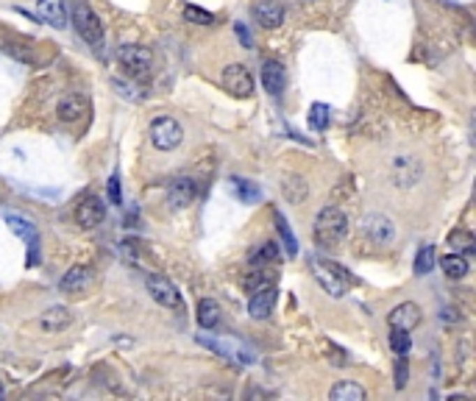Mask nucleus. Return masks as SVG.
<instances>
[{"label": "nucleus", "mask_w": 476, "mask_h": 401, "mask_svg": "<svg viewBox=\"0 0 476 401\" xmlns=\"http://www.w3.org/2000/svg\"><path fill=\"white\" fill-rule=\"evenodd\" d=\"M281 196H284V200H290V203H304L306 196H309V187H306V182L301 176L290 173V176L281 179Z\"/></svg>", "instance_id": "obj_23"}, {"label": "nucleus", "mask_w": 476, "mask_h": 401, "mask_svg": "<svg viewBox=\"0 0 476 401\" xmlns=\"http://www.w3.org/2000/svg\"><path fill=\"white\" fill-rule=\"evenodd\" d=\"M362 231L368 234V240H371L373 245H390V242L396 240V226H393V220H390L387 214H382V212L365 214V217H362Z\"/></svg>", "instance_id": "obj_9"}, {"label": "nucleus", "mask_w": 476, "mask_h": 401, "mask_svg": "<svg viewBox=\"0 0 476 401\" xmlns=\"http://www.w3.org/2000/svg\"><path fill=\"white\" fill-rule=\"evenodd\" d=\"M440 268H443V273L449 276V279H463V276H468V259L463 256V254H446L443 259H440Z\"/></svg>", "instance_id": "obj_26"}, {"label": "nucleus", "mask_w": 476, "mask_h": 401, "mask_svg": "<svg viewBox=\"0 0 476 401\" xmlns=\"http://www.w3.org/2000/svg\"><path fill=\"white\" fill-rule=\"evenodd\" d=\"M390 173H393V184L401 187V190H407V187H415L418 184V179L424 176V168H421V162L415 156L399 154L393 159V165H390Z\"/></svg>", "instance_id": "obj_10"}, {"label": "nucleus", "mask_w": 476, "mask_h": 401, "mask_svg": "<svg viewBox=\"0 0 476 401\" xmlns=\"http://www.w3.org/2000/svg\"><path fill=\"white\" fill-rule=\"evenodd\" d=\"M198 343L201 346H207V349H212L215 354H221V357H226V360H235L239 365H253L256 363V354L245 346V343H239L237 337H223V340H218V337H207V335H198Z\"/></svg>", "instance_id": "obj_5"}, {"label": "nucleus", "mask_w": 476, "mask_h": 401, "mask_svg": "<svg viewBox=\"0 0 476 401\" xmlns=\"http://www.w3.org/2000/svg\"><path fill=\"white\" fill-rule=\"evenodd\" d=\"M106 193H109V203H123V187H120V173H112V179H109V187H106Z\"/></svg>", "instance_id": "obj_35"}, {"label": "nucleus", "mask_w": 476, "mask_h": 401, "mask_svg": "<svg viewBox=\"0 0 476 401\" xmlns=\"http://www.w3.org/2000/svg\"><path fill=\"white\" fill-rule=\"evenodd\" d=\"M276 298H278V290H276V282L270 284H262L259 290L251 293V301H248V315L256 318V321H265L273 307H276Z\"/></svg>", "instance_id": "obj_11"}, {"label": "nucleus", "mask_w": 476, "mask_h": 401, "mask_svg": "<svg viewBox=\"0 0 476 401\" xmlns=\"http://www.w3.org/2000/svg\"><path fill=\"white\" fill-rule=\"evenodd\" d=\"M198 323H201V329H207V332H212V329H218V323H221V304L215 301V298H201L198 301Z\"/></svg>", "instance_id": "obj_22"}, {"label": "nucleus", "mask_w": 476, "mask_h": 401, "mask_svg": "<svg viewBox=\"0 0 476 401\" xmlns=\"http://www.w3.org/2000/svg\"><path fill=\"white\" fill-rule=\"evenodd\" d=\"M184 17H187V22H195V25H212L215 22V14L207 8H198V6H187Z\"/></svg>", "instance_id": "obj_33"}, {"label": "nucleus", "mask_w": 476, "mask_h": 401, "mask_svg": "<svg viewBox=\"0 0 476 401\" xmlns=\"http://www.w3.org/2000/svg\"><path fill=\"white\" fill-rule=\"evenodd\" d=\"M148 134H151V143H154L159 151H173V148H179L181 140H184V129H181L173 117H168V115L156 117V120L151 123Z\"/></svg>", "instance_id": "obj_6"}, {"label": "nucleus", "mask_w": 476, "mask_h": 401, "mask_svg": "<svg viewBox=\"0 0 476 401\" xmlns=\"http://www.w3.org/2000/svg\"><path fill=\"white\" fill-rule=\"evenodd\" d=\"M329 126V106L326 103H312L309 109V129L312 131H326Z\"/></svg>", "instance_id": "obj_32"}, {"label": "nucleus", "mask_w": 476, "mask_h": 401, "mask_svg": "<svg viewBox=\"0 0 476 401\" xmlns=\"http://www.w3.org/2000/svg\"><path fill=\"white\" fill-rule=\"evenodd\" d=\"M198 198V182L190 179V176H179L170 182L168 187V200L173 209H187L193 200Z\"/></svg>", "instance_id": "obj_13"}, {"label": "nucleus", "mask_w": 476, "mask_h": 401, "mask_svg": "<svg viewBox=\"0 0 476 401\" xmlns=\"http://www.w3.org/2000/svg\"><path fill=\"white\" fill-rule=\"evenodd\" d=\"M229 187H232V190H235V196H237L239 200H245V203H256L259 196H262L256 184H251V182H245V179H239V176H232Z\"/></svg>", "instance_id": "obj_28"}, {"label": "nucleus", "mask_w": 476, "mask_h": 401, "mask_svg": "<svg viewBox=\"0 0 476 401\" xmlns=\"http://www.w3.org/2000/svg\"><path fill=\"white\" fill-rule=\"evenodd\" d=\"M435 259H438V256H435V245H429V242L421 245L418 254H415V273H418V276H426V273L435 268Z\"/></svg>", "instance_id": "obj_30"}, {"label": "nucleus", "mask_w": 476, "mask_h": 401, "mask_svg": "<svg viewBox=\"0 0 476 401\" xmlns=\"http://www.w3.org/2000/svg\"><path fill=\"white\" fill-rule=\"evenodd\" d=\"M390 349L396 351V357H407L412 349V337L404 329H390Z\"/></svg>", "instance_id": "obj_31"}, {"label": "nucleus", "mask_w": 476, "mask_h": 401, "mask_svg": "<svg viewBox=\"0 0 476 401\" xmlns=\"http://www.w3.org/2000/svg\"><path fill=\"white\" fill-rule=\"evenodd\" d=\"M103 217H106V203L98 196H87L75 206V223L81 228H95V226L103 223Z\"/></svg>", "instance_id": "obj_12"}, {"label": "nucleus", "mask_w": 476, "mask_h": 401, "mask_svg": "<svg viewBox=\"0 0 476 401\" xmlns=\"http://www.w3.org/2000/svg\"><path fill=\"white\" fill-rule=\"evenodd\" d=\"M56 112H59V120L61 123H78V120L87 117L89 103H87L84 95H67V98L59 101V109Z\"/></svg>", "instance_id": "obj_16"}, {"label": "nucleus", "mask_w": 476, "mask_h": 401, "mask_svg": "<svg viewBox=\"0 0 476 401\" xmlns=\"http://www.w3.org/2000/svg\"><path fill=\"white\" fill-rule=\"evenodd\" d=\"M70 323H73V312H70L67 307H50V309H45L42 318H39V326H42V332H47V335L64 332Z\"/></svg>", "instance_id": "obj_18"}, {"label": "nucleus", "mask_w": 476, "mask_h": 401, "mask_svg": "<svg viewBox=\"0 0 476 401\" xmlns=\"http://www.w3.org/2000/svg\"><path fill=\"white\" fill-rule=\"evenodd\" d=\"M251 14L262 28H278L284 22V6L278 0H251Z\"/></svg>", "instance_id": "obj_14"}, {"label": "nucleus", "mask_w": 476, "mask_h": 401, "mask_svg": "<svg viewBox=\"0 0 476 401\" xmlns=\"http://www.w3.org/2000/svg\"><path fill=\"white\" fill-rule=\"evenodd\" d=\"M148 293H151V298H154L159 307H165V309H176V312L184 309L181 290H179L168 276L151 273V276H148Z\"/></svg>", "instance_id": "obj_7"}, {"label": "nucleus", "mask_w": 476, "mask_h": 401, "mask_svg": "<svg viewBox=\"0 0 476 401\" xmlns=\"http://www.w3.org/2000/svg\"><path fill=\"white\" fill-rule=\"evenodd\" d=\"M117 61L123 67V73L134 81L148 78L154 70V53L145 45H120L117 48Z\"/></svg>", "instance_id": "obj_3"}, {"label": "nucleus", "mask_w": 476, "mask_h": 401, "mask_svg": "<svg viewBox=\"0 0 476 401\" xmlns=\"http://www.w3.org/2000/svg\"><path fill=\"white\" fill-rule=\"evenodd\" d=\"M276 231H278V237H281L284 251H287L290 256H295V254H298V240H295V234H292V228L287 226V220H284L281 212H276Z\"/></svg>", "instance_id": "obj_27"}, {"label": "nucleus", "mask_w": 476, "mask_h": 401, "mask_svg": "<svg viewBox=\"0 0 476 401\" xmlns=\"http://www.w3.org/2000/svg\"><path fill=\"white\" fill-rule=\"evenodd\" d=\"M248 262H251V268H267V265H276V262H278V242H273V240L259 242V245L248 254Z\"/></svg>", "instance_id": "obj_21"}, {"label": "nucleus", "mask_w": 476, "mask_h": 401, "mask_svg": "<svg viewBox=\"0 0 476 401\" xmlns=\"http://www.w3.org/2000/svg\"><path fill=\"white\" fill-rule=\"evenodd\" d=\"M36 11H39V20H42L45 25H53L56 31L67 28V11H64V0H39Z\"/></svg>", "instance_id": "obj_19"}, {"label": "nucleus", "mask_w": 476, "mask_h": 401, "mask_svg": "<svg viewBox=\"0 0 476 401\" xmlns=\"http://www.w3.org/2000/svg\"><path fill=\"white\" fill-rule=\"evenodd\" d=\"M221 81H223V89H226L232 98H251V95H253V75H251V70H248L245 64H239V61L223 67Z\"/></svg>", "instance_id": "obj_8"}, {"label": "nucleus", "mask_w": 476, "mask_h": 401, "mask_svg": "<svg viewBox=\"0 0 476 401\" xmlns=\"http://www.w3.org/2000/svg\"><path fill=\"white\" fill-rule=\"evenodd\" d=\"M312 273L315 279L320 282V287L332 296V298H343L351 287V273L343 270L337 262H329V259H315L312 262Z\"/></svg>", "instance_id": "obj_2"}, {"label": "nucleus", "mask_w": 476, "mask_h": 401, "mask_svg": "<svg viewBox=\"0 0 476 401\" xmlns=\"http://www.w3.org/2000/svg\"><path fill=\"white\" fill-rule=\"evenodd\" d=\"M421 318H424V312H421V307L415 304V301H404V304H399L390 315H387V323H390V329H404V332H412L418 323H421Z\"/></svg>", "instance_id": "obj_15"}, {"label": "nucleus", "mask_w": 476, "mask_h": 401, "mask_svg": "<svg viewBox=\"0 0 476 401\" xmlns=\"http://www.w3.org/2000/svg\"><path fill=\"white\" fill-rule=\"evenodd\" d=\"M73 25L78 31V36L92 45V48H101L103 45V25L98 20V14L92 11V6L87 0H75L73 3Z\"/></svg>", "instance_id": "obj_4"}, {"label": "nucleus", "mask_w": 476, "mask_h": 401, "mask_svg": "<svg viewBox=\"0 0 476 401\" xmlns=\"http://www.w3.org/2000/svg\"><path fill=\"white\" fill-rule=\"evenodd\" d=\"M6 223H8V228H11L20 240L36 245V226H34L28 217H22V214H6Z\"/></svg>", "instance_id": "obj_24"}, {"label": "nucleus", "mask_w": 476, "mask_h": 401, "mask_svg": "<svg viewBox=\"0 0 476 401\" xmlns=\"http://www.w3.org/2000/svg\"><path fill=\"white\" fill-rule=\"evenodd\" d=\"M235 34H237V39H239V45H242V48H253V39H251V34H248L245 22H235Z\"/></svg>", "instance_id": "obj_37"}, {"label": "nucleus", "mask_w": 476, "mask_h": 401, "mask_svg": "<svg viewBox=\"0 0 476 401\" xmlns=\"http://www.w3.org/2000/svg\"><path fill=\"white\" fill-rule=\"evenodd\" d=\"M262 87L270 95H281L287 87V70L278 61H265L262 64Z\"/></svg>", "instance_id": "obj_20"}, {"label": "nucleus", "mask_w": 476, "mask_h": 401, "mask_svg": "<svg viewBox=\"0 0 476 401\" xmlns=\"http://www.w3.org/2000/svg\"><path fill=\"white\" fill-rule=\"evenodd\" d=\"M329 399L332 401H365L368 393L365 388H359L357 382H337L332 391H329Z\"/></svg>", "instance_id": "obj_25"}, {"label": "nucleus", "mask_w": 476, "mask_h": 401, "mask_svg": "<svg viewBox=\"0 0 476 401\" xmlns=\"http://www.w3.org/2000/svg\"><path fill=\"white\" fill-rule=\"evenodd\" d=\"M112 87L117 89V95H123V98H128V101H140L145 92H140L137 89V84H128V81H120V78H112Z\"/></svg>", "instance_id": "obj_34"}, {"label": "nucleus", "mask_w": 476, "mask_h": 401, "mask_svg": "<svg viewBox=\"0 0 476 401\" xmlns=\"http://www.w3.org/2000/svg\"><path fill=\"white\" fill-rule=\"evenodd\" d=\"M345 234H348V217L343 209L326 206L318 212V217H315V242L318 245L334 248L337 242L345 240Z\"/></svg>", "instance_id": "obj_1"}, {"label": "nucleus", "mask_w": 476, "mask_h": 401, "mask_svg": "<svg viewBox=\"0 0 476 401\" xmlns=\"http://www.w3.org/2000/svg\"><path fill=\"white\" fill-rule=\"evenodd\" d=\"M407 379H410V368H407V360H404V357H399V360H396V388L401 391V388L407 385Z\"/></svg>", "instance_id": "obj_36"}, {"label": "nucleus", "mask_w": 476, "mask_h": 401, "mask_svg": "<svg viewBox=\"0 0 476 401\" xmlns=\"http://www.w3.org/2000/svg\"><path fill=\"white\" fill-rule=\"evenodd\" d=\"M449 245H452V251L454 254H474V248H476V242H474V237L468 234V231H463V228H454L452 234H449Z\"/></svg>", "instance_id": "obj_29"}, {"label": "nucleus", "mask_w": 476, "mask_h": 401, "mask_svg": "<svg viewBox=\"0 0 476 401\" xmlns=\"http://www.w3.org/2000/svg\"><path fill=\"white\" fill-rule=\"evenodd\" d=\"M0 399H3V385H0Z\"/></svg>", "instance_id": "obj_38"}, {"label": "nucleus", "mask_w": 476, "mask_h": 401, "mask_svg": "<svg viewBox=\"0 0 476 401\" xmlns=\"http://www.w3.org/2000/svg\"><path fill=\"white\" fill-rule=\"evenodd\" d=\"M89 284H92V273H89V268L75 265V268H70V270L61 276L59 290H61V293H84V290H89Z\"/></svg>", "instance_id": "obj_17"}]
</instances>
